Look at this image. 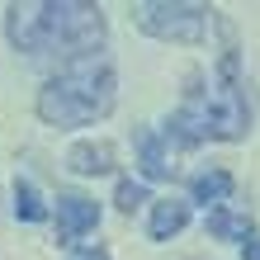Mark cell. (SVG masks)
Here are the masks:
<instances>
[{
  "instance_id": "1",
  "label": "cell",
  "mask_w": 260,
  "mask_h": 260,
  "mask_svg": "<svg viewBox=\"0 0 260 260\" xmlns=\"http://www.w3.org/2000/svg\"><path fill=\"white\" fill-rule=\"evenodd\" d=\"M114 95H118L114 67L104 57H81L38 90V118L52 128H85L114 109Z\"/></svg>"
},
{
  "instance_id": "2",
  "label": "cell",
  "mask_w": 260,
  "mask_h": 260,
  "mask_svg": "<svg viewBox=\"0 0 260 260\" xmlns=\"http://www.w3.org/2000/svg\"><path fill=\"white\" fill-rule=\"evenodd\" d=\"M133 19L151 38L199 43L208 28V5H194V0H142V5H133Z\"/></svg>"
},
{
  "instance_id": "3",
  "label": "cell",
  "mask_w": 260,
  "mask_h": 260,
  "mask_svg": "<svg viewBox=\"0 0 260 260\" xmlns=\"http://www.w3.org/2000/svg\"><path fill=\"white\" fill-rule=\"evenodd\" d=\"M48 19H52V48L95 57V48L104 43L100 5H85V0H48Z\"/></svg>"
},
{
  "instance_id": "4",
  "label": "cell",
  "mask_w": 260,
  "mask_h": 260,
  "mask_svg": "<svg viewBox=\"0 0 260 260\" xmlns=\"http://www.w3.org/2000/svg\"><path fill=\"white\" fill-rule=\"evenodd\" d=\"M5 28H10V43L19 52H48L52 48V19H48V0L43 5H10V19H5Z\"/></svg>"
},
{
  "instance_id": "5",
  "label": "cell",
  "mask_w": 260,
  "mask_h": 260,
  "mask_svg": "<svg viewBox=\"0 0 260 260\" xmlns=\"http://www.w3.org/2000/svg\"><path fill=\"white\" fill-rule=\"evenodd\" d=\"M100 227V208L85 194H62L57 199V232L62 237H85Z\"/></svg>"
},
{
  "instance_id": "6",
  "label": "cell",
  "mask_w": 260,
  "mask_h": 260,
  "mask_svg": "<svg viewBox=\"0 0 260 260\" xmlns=\"http://www.w3.org/2000/svg\"><path fill=\"white\" fill-rule=\"evenodd\" d=\"M67 171H76V175H109L114 171V147L109 142H76L67 151Z\"/></svg>"
},
{
  "instance_id": "7",
  "label": "cell",
  "mask_w": 260,
  "mask_h": 260,
  "mask_svg": "<svg viewBox=\"0 0 260 260\" xmlns=\"http://www.w3.org/2000/svg\"><path fill=\"white\" fill-rule=\"evenodd\" d=\"M185 222H189V204H180V199H161V204L151 208L147 232H151V241H171Z\"/></svg>"
},
{
  "instance_id": "8",
  "label": "cell",
  "mask_w": 260,
  "mask_h": 260,
  "mask_svg": "<svg viewBox=\"0 0 260 260\" xmlns=\"http://www.w3.org/2000/svg\"><path fill=\"white\" fill-rule=\"evenodd\" d=\"M208 232L218 241H241V246H246L251 241V218L246 213H232V208H213L208 213Z\"/></svg>"
},
{
  "instance_id": "9",
  "label": "cell",
  "mask_w": 260,
  "mask_h": 260,
  "mask_svg": "<svg viewBox=\"0 0 260 260\" xmlns=\"http://www.w3.org/2000/svg\"><path fill=\"white\" fill-rule=\"evenodd\" d=\"M232 189H237V180L227 175V171H199L189 180V194L199 199V204H218V199H227Z\"/></svg>"
},
{
  "instance_id": "10",
  "label": "cell",
  "mask_w": 260,
  "mask_h": 260,
  "mask_svg": "<svg viewBox=\"0 0 260 260\" xmlns=\"http://www.w3.org/2000/svg\"><path fill=\"white\" fill-rule=\"evenodd\" d=\"M137 151H142V175H147V180H166V175H171V166H166V151H161V137L151 133V128L137 133Z\"/></svg>"
},
{
  "instance_id": "11",
  "label": "cell",
  "mask_w": 260,
  "mask_h": 260,
  "mask_svg": "<svg viewBox=\"0 0 260 260\" xmlns=\"http://www.w3.org/2000/svg\"><path fill=\"white\" fill-rule=\"evenodd\" d=\"M14 213H19L24 222H43V208L38 204V194H34V185H24V180H14Z\"/></svg>"
},
{
  "instance_id": "12",
  "label": "cell",
  "mask_w": 260,
  "mask_h": 260,
  "mask_svg": "<svg viewBox=\"0 0 260 260\" xmlns=\"http://www.w3.org/2000/svg\"><path fill=\"white\" fill-rule=\"evenodd\" d=\"M114 204L123 208V213H133L137 204H147V185H137V180H123V185H118V194H114Z\"/></svg>"
},
{
  "instance_id": "13",
  "label": "cell",
  "mask_w": 260,
  "mask_h": 260,
  "mask_svg": "<svg viewBox=\"0 0 260 260\" xmlns=\"http://www.w3.org/2000/svg\"><path fill=\"white\" fill-rule=\"evenodd\" d=\"M67 260H109V255H104V251H95V246H85V251H71Z\"/></svg>"
},
{
  "instance_id": "14",
  "label": "cell",
  "mask_w": 260,
  "mask_h": 260,
  "mask_svg": "<svg viewBox=\"0 0 260 260\" xmlns=\"http://www.w3.org/2000/svg\"><path fill=\"white\" fill-rule=\"evenodd\" d=\"M246 260H260V241H246Z\"/></svg>"
}]
</instances>
